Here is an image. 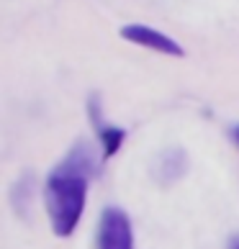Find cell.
Here are the masks:
<instances>
[{
  "instance_id": "4",
  "label": "cell",
  "mask_w": 239,
  "mask_h": 249,
  "mask_svg": "<svg viewBox=\"0 0 239 249\" xmlns=\"http://www.w3.org/2000/svg\"><path fill=\"white\" fill-rule=\"evenodd\" d=\"M98 136H100V146H103V160H111V157L118 154V149L124 146L126 131L118 126H100Z\"/></svg>"
},
{
  "instance_id": "7",
  "label": "cell",
  "mask_w": 239,
  "mask_h": 249,
  "mask_svg": "<svg viewBox=\"0 0 239 249\" xmlns=\"http://www.w3.org/2000/svg\"><path fill=\"white\" fill-rule=\"evenodd\" d=\"M234 139H237V144H239V126H234Z\"/></svg>"
},
{
  "instance_id": "6",
  "label": "cell",
  "mask_w": 239,
  "mask_h": 249,
  "mask_svg": "<svg viewBox=\"0 0 239 249\" xmlns=\"http://www.w3.org/2000/svg\"><path fill=\"white\" fill-rule=\"evenodd\" d=\"M226 249H239V234L237 236H232V242H229V247Z\"/></svg>"
},
{
  "instance_id": "3",
  "label": "cell",
  "mask_w": 239,
  "mask_h": 249,
  "mask_svg": "<svg viewBox=\"0 0 239 249\" xmlns=\"http://www.w3.org/2000/svg\"><path fill=\"white\" fill-rule=\"evenodd\" d=\"M121 39L131 41V44H139L144 49H152L157 54H165V57H185V49L172 39V36L162 34L152 26H142V23H129V26H121Z\"/></svg>"
},
{
  "instance_id": "1",
  "label": "cell",
  "mask_w": 239,
  "mask_h": 249,
  "mask_svg": "<svg viewBox=\"0 0 239 249\" xmlns=\"http://www.w3.org/2000/svg\"><path fill=\"white\" fill-rule=\"evenodd\" d=\"M98 172V157L93 146L77 142L70 154L57 164L44 185V203L52 221V231L57 236H70L77 229L85 211L88 185Z\"/></svg>"
},
{
  "instance_id": "5",
  "label": "cell",
  "mask_w": 239,
  "mask_h": 249,
  "mask_svg": "<svg viewBox=\"0 0 239 249\" xmlns=\"http://www.w3.org/2000/svg\"><path fill=\"white\" fill-rule=\"evenodd\" d=\"M185 154L183 152H167L165 154V160H162V180H167V182H172V180H178L183 172H185Z\"/></svg>"
},
{
  "instance_id": "2",
  "label": "cell",
  "mask_w": 239,
  "mask_h": 249,
  "mask_svg": "<svg viewBox=\"0 0 239 249\" xmlns=\"http://www.w3.org/2000/svg\"><path fill=\"white\" fill-rule=\"evenodd\" d=\"M98 249H134V229L121 208H106L98 226Z\"/></svg>"
}]
</instances>
